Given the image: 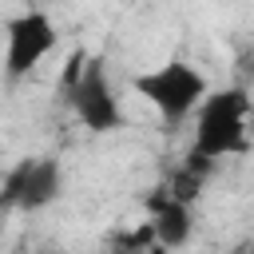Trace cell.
<instances>
[{
	"label": "cell",
	"mask_w": 254,
	"mask_h": 254,
	"mask_svg": "<svg viewBox=\"0 0 254 254\" xmlns=\"http://www.w3.org/2000/svg\"><path fill=\"white\" fill-rule=\"evenodd\" d=\"M190 119H194V135H190L187 159L214 167L222 159L250 151V95H246V87L234 83V87L206 91Z\"/></svg>",
	"instance_id": "6da1fadb"
},
{
	"label": "cell",
	"mask_w": 254,
	"mask_h": 254,
	"mask_svg": "<svg viewBox=\"0 0 254 254\" xmlns=\"http://www.w3.org/2000/svg\"><path fill=\"white\" fill-rule=\"evenodd\" d=\"M131 87H135V95H143L155 107V115L167 123V131H175V127H183L194 115V107L210 91V79L190 60H179L175 56V60L151 67V71H139L131 79Z\"/></svg>",
	"instance_id": "7a4b0ae2"
},
{
	"label": "cell",
	"mask_w": 254,
	"mask_h": 254,
	"mask_svg": "<svg viewBox=\"0 0 254 254\" xmlns=\"http://www.w3.org/2000/svg\"><path fill=\"white\" fill-rule=\"evenodd\" d=\"M67 103L79 127L91 135H111L123 127V103L115 95V83L107 75V64L99 56H75L67 71Z\"/></svg>",
	"instance_id": "3957f363"
},
{
	"label": "cell",
	"mask_w": 254,
	"mask_h": 254,
	"mask_svg": "<svg viewBox=\"0 0 254 254\" xmlns=\"http://www.w3.org/2000/svg\"><path fill=\"white\" fill-rule=\"evenodd\" d=\"M56 24L44 8L28 4L20 16L4 20V79L20 83L24 75H32L52 52H56Z\"/></svg>",
	"instance_id": "277c9868"
},
{
	"label": "cell",
	"mask_w": 254,
	"mask_h": 254,
	"mask_svg": "<svg viewBox=\"0 0 254 254\" xmlns=\"http://www.w3.org/2000/svg\"><path fill=\"white\" fill-rule=\"evenodd\" d=\"M64 194V167L56 155H24L0 183V210H44Z\"/></svg>",
	"instance_id": "5b68a950"
},
{
	"label": "cell",
	"mask_w": 254,
	"mask_h": 254,
	"mask_svg": "<svg viewBox=\"0 0 254 254\" xmlns=\"http://www.w3.org/2000/svg\"><path fill=\"white\" fill-rule=\"evenodd\" d=\"M147 206H151V218L143 226L151 234V246H159V250H183L194 238V202H183L167 187H159V194H151Z\"/></svg>",
	"instance_id": "8992f818"
},
{
	"label": "cell",
	"mask_w": 254,
	"mask_h": 254,
	"mask_svg": "<svg viewBox=\"0 0 254 254\" xmlns=\"http://www.w3.org/2000/svg\"><path fill=\"white\" fill-rule=\"evenodd\" d=\"M28 4H36V0H28Z\"/></svg>",
	"instance_id": "52a82bcc"
}]
</instances>
